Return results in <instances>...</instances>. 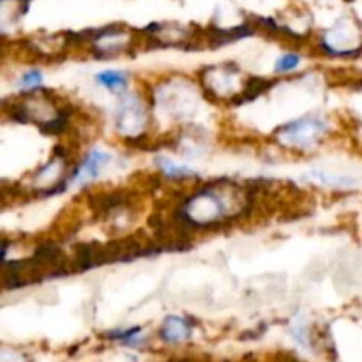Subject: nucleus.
I'll return each instance as SVG.
<instances>
[{"instance_id":"f257e3e1","label":"nucleus","mask_w":362,"mask_h":362,"mask_svg":"<svg viewBox=\"0 0 362 362\" xmlns=\"http://www.w3.org/2000/svg\"><path fill=\"white\" fill-rule=\"evenodd\" d=\"M280 133L288 144L297 145V147H308L324 135L325 124L317 117H304L281 128Z\"/></svg>"},{"instance_id":"f03ea898","label":"nucleus","mask_w":362,"mask_h":362,"mask_svg":"<svg viewBox=\"0 0 362 362\" xmlns=\"http://www.w3.org/2000/svg\"><path fill=\"white\" fill-rule=\"evenodd\" d=\"M110 159H112V156H110L108 152L94 149V151H91L85 156L82 165L76 166L69 182H85L91 181V179H96L99 175V172H101L103 166H105Z\"/></svg>"},{"instance_id":"7ed1b4c3","label":"nucleus","mask_w":362,"mask_h":362,"mask_svg":"<svg viewBox=\"0 0 362 362\" xmlns=\"http://www.w3.org/2000/svg\"><path fill=\"white\" fill-rule=\"evenodd\" d=\"M191 336V324L184 320V318L179 317H170L166 318L165 324L159 329V338L166 343H182L188 338Z\"/></svg>"},{"instance_id":"20e7f679","label":"nucleus","mask_w":362,"mask_h":362,"mask_svg":"<svg viewBox=\"0 0 362 362\" xmlns=\"http://www.w3.org/2000/svg\"><path fill=\"white\" fill-rule=\"evenodd\" d=\"M96 82L108 91L119 92L128 87V75L122 71H103L96 75Z\"/></svg>"},{"instance_id":"39448f33","label":"nucleus","mask_w":362,"mask_h":362,"mask_svg":"<svg viewBox=\"0 0 362 362\" xmlns=\"http://www.w3.org/2000/svg\"><path fill=\"white\" fill-rule=\"evenodd\" d=\"M158 165H159V170H161L166 177L170 179H186L195 175V172L193 170H189V168H186V166L174 165V163L168 161V159L158 158Z\"/></svg>"},{"instance_id":"423d86ee","label":"nucleus","mask_w":362,"mask_h":362,"mask_svg":"<svg viewBox=\"0 0 362 362\" xmlns=\"http://www.w3.org/2000/svg\"><path fill=\"white\" fill-rule=\"evenodd\" d=\"M18 85L22 89H29V91H34V89L41 87V85H43V73L38 71V69H32V71L25 73V75L22 76V80H20Z\"/></svg>"},{"instance_id":"0eeeda50","label":"nucleus","mask_w":362,"mask_h":362,"mask_svg":"<svg viewBox=\"0 0 362 362\" xmlns=\"http://www.w3.org/2000/svg\"><path fill=\"white\" fill-rule=\"evenodd\" d=\"M301 62V57H299L297 53H287L283 57L278 59L276 62V73H288L292 69H295Z\"/></svg>"}]
</instances>
